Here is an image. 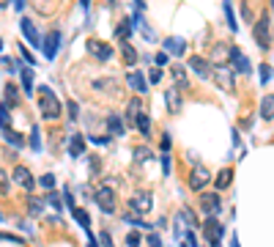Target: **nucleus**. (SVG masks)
I'll return each instance as SVG.
<instances>
[{
	"label": "nucleus",
	"mask_w": 274,
	"mask_h": 247,
	"mask_svg": "<svg viewBox=\"0 0 274 247\" xmlns=\"http://www.w3.org/2000/svg\"><path fill=\"white\" fill-rule=\"evenodd\" d=\"M61 99L55 97V91H50L47 85L38 88V113H42L47 121H55V118H61Z\"/></svg>",
	"instance_id": "nucleus-1"
},
{
	"label": "nucleus",
	"mask_w": 274,
	"mask_h": 247,
	"mask_svg": "<svg viewBox=\"0 0 274 247\" xmlns=\"http://www.w3.org/2000/svg\"><path fill=\"white\" fill-rule=\"evenodd\" d=\"M93 201H96V206H99L102 212H107V214L115 212V189H112V181H107V184H102L99 189H96Z\"/></svg>",
	"instance_id": "nucleus-2"
},
{
	"label": "nucleus",
	"mask_w": 274,
	"mask_h": 247,
	"mask_svg": "<svg viewBox=\"0 0 274 247\" xmlns=\"http://www.w3.org/2000/svg\"><path fill=\"white\" fill-rule=\"evenodd\" d=\"M255 42L261 50H271V36H269V14H261L255 25Z\"/></svg>",
	"instance_id": "nucleus-3"
},
{
	"label": "nucleus",
	"mask_w": 274,
	"mask_h": 247,
	"mask_svg": "<svg viewBox=\"0 0 274 247\" xmlns=\"http://www.w3.org/2000/svg\"><path fill=\"white\" fill-rule=\"evenodd\" d=\"M222 234H225L222 222L217 217H208L206 220V239L211 242V247H222Z\"/></svg>",
	"instance_id": "nucleus-4"
},
{
	"label": "nucleus",
	"mask_w": 274,
	"mask_h": 247,
	"mask_svg": "<svg viewBox=\"0 0 274 247\" xmlns=\"http://www.w3.org/2000/svg\"><path fill=\"white\" fill-rule=\"evenodd\" d=\"M208 181H211L208 170L203 168V165H195V168H192V173H189V187L195 189V193H200V189H203Z\"/></svg>",
	"instance_id": "nucleus-5"
},
{
	"label": "nucleus",
	"mask_w": 274,
	"mask_h": 247,
	"mask_svg": "<svg viewBox=\"0 0 274 247\" xmlns=\"http://www.w3.org/2000/svg\"><path fill=\"white\" fill-rule=\"evenodd\" d=\"M228 61H233V66L230 69H236V71H241V74H249L252 71V63L247 61V55L239 50V47H230V58Z\"/></svg>",
	"instance_id": "nucleus-6"
},
{
	"label": "nucleus",
	"mask_w": 274,
	"mask_h": 247,
	"mask_svg": "<svg viewBox=\"0 0 274 247\" xmlns=\"http://www.w3.org/2000/svg\"><path fill=\"white\" fill-rule=\"evenodd\" d=\"M42 47H44V55H47V58H55V55H58V50H61V30L52 28L50 33L44 36Z\"/></svg>",
	"instance_id": "nucleus-7"
},
{
	"label": "nucleus",
	"mask_w": 274,
	"mask_h": 247,
	"mask_svg": "<svg viewBox=\"0 0 274 247\" xmlns=\"http://www.w3.org/2000/svg\"><path fill=\"white\" fill-rule=\"evenodd\" d=\"M189 66L195 69V74H198V77H203V80L214 74V69H211V61H206L203 55H192V58H189Z\"/></svg>",
	"instance_id": "nucleus-8"
},
{
	"label": "nucleus",
	"mask_w": 274,
	"mask_h": 247,
	"mask_svg": "<svg viewBox=\"0 0 274 247\" xmlns=\"http://www.w3.org/2000/svg\"><path fill=\"white\" fill-rule=\"evenodd\" d=\"M88 50H91V55H93V58H99V61H110L112 58V47L99 42V39H91V42H88Z\"/></svg>",
	"instance_id": "nucleus-9"
},
{
	"label": "nucleus",
	"mask_w": 274,
	"mask_h": 247,
	"mask_svg": "<svg viewBox=\"0 0 274 247\" xmlns=\"http://www.w3.org/2000/svg\"><path fill=\"white\" fill-rule=\"evenodd\" d=\"M214 77H217V83L222 85V91H233V88H236V80H233V71L228 66H217Z\"/></svg>",
	"instance_id": "nucleus-10"
},
{
	"label": "nucleus",
	"mask_w": 274,
	"mask_h": 247,
	"mask_svg": "<svg viewBox=\"0 0 274 247\" xmlns=\"http://www.w3.org/2000/svg\"><path fill=\"white\" fill-rule=\"evenodd\" d=\"M126 83H129V88H132L134 93H146L148 91V80L140 74V71H129L126 74Z\"/></svg>",
	"instance_id": "nucleus-11"
},
{
	"label": "nucleus",
	"mask_w": 274,
	"mask_h": 247,
	"mask_svg": "<svg viewBox=\"0 0 274 247\" xmlns=\"http://www.w3.org/2000/svg\"><path fill=\"white\" fill-rule=\"evenodd\" d=\"M11 176H14V181H17L19 187H25V189H33V176H30V170L25 168V165H17V168L11 170Z\"/></svg>",
	"instance_id": "nucleus-12"
},
{
	"label": "nucleus",
	"mask_w": 274,
	"mask_h": 247,
	"mask_svg": "<svg viewBox=\"0 0 274 247\" xmlns=\"http://www.w3.org/2000/svg\"><path fill=\"white\" fill-rule=\"evenodd\" d=\"M19 28H22V33H25V39H28V42L30 44H33V47H42V39H38V30H36V25H33V20H22L19 22Z\"/></svg>",
	"instance_id": "nucleus-13"
},
{
	"label": "nucleus",
	"mask_w": 274,
	"mask_h": 247,
	"mask_svg": "<svg viewBox=\"0 0 274 247\" xmlns=\"http://www.w3.org/2000/svg\"><path fill=\"white\" fill-rule=\"evenodd\" d=\"M165 105L170 113H181V91L179 88H165Z\"/></svg>",
	"instance_id": "nucleus-14"
},
{
	"label": "nucleus",
	"mask_w": 274,
	"mask_h": 247,
	"mask_svg": "<svg viewBox=\"0 0 274 247\" xmlns=\"http://www.w3.org/2000/svg\"><path fill=\"white\" fill-rule=\"evenodd\" d=\"M165 47H167V52H170V55H184V50H187V39H181V36H167V39H165Z\"/></svg>",
	"instance_id": "nucleus-15"
},
{
	"label": "nucleus",
	"mask_w": 274,
	"mask_h": 247,
	"mask_svg": "<svg viewBox=\"0 0 274 247\" xmlns=\"http://www.w3.org/2000/svg\"><path fill=\"white\" fill-rule=\"evenodd\" d=\"M200 206H203V212H206V214H211V217H214V214L220 212V195H217V193L203 195V198H200Z\"/></svg>",
	"instance_id": "nucleus-16"
},
{
	"label": "nucleus",
	"mask_w": 274,
	"mask_h": 247,
	"mask_svg": "<svg viewBox=\"0 0 274 247\" xmlns=\"http://www.w3.org/2000/svg\"><path fill=\"white\" fill-rule=\"evenodd\" d=\"M69 154L74 159L85 154V138H83V135H74V138L69 140Z\"/></svg>",
	"instance_id": "nucleus-17"
},
{
	"label": "nucleus",
	"mask_w": 274,
	"mask_h": 247,
	"mask_svg": "<svg viewBox=\"0 0 274 247\" xmlns=\"http://www.w3.org/2000/svg\"><path fill=\"white\" fill-rule=\"evenodd\" d=\"M132 209H137L140 214H146L151 209V193H143V195H134L132 198Z\"/></svg>",
	"instance_id": "nucleus-18"
},
{
	"label": "nucleus",
	"mask_w": 274,
	"mask_h": 247,
	"mask_svg": "<svg viewBox=\"0 0 274 247\" xmlns=\"http://www.w3.org/2000/svg\"><path fill=\"white\" fill-rule=\"evenodd\" d=\"M228 58H230V47L217 44V50H214V55H211V61H214V63H220V66H228Z\"/></svg>",
	"instance_id": "nucleus-19"
},
{
	"label": "nucleus",
	"mask_w": 274,
	"mask_h": 247,
	"mask_svg": "<svg viewBox=\"0 0 274 247\" xmlns=\"http://www.w3.org/2000/svg\"><path fill=\"white\" fill-rule=\"evenodd\" d=\"M22 71V91L28 93V97H33V69L25 66V69H19Z\"/></svg>",
	"instance_id": "nucleus-20"
},
{
	"label": "nucleus",
	"mask_w": 274,
	"mask_h": 247,
	"mask_svg": "<svg viewBox=\"0 0 274 247\" xmlns=\"http://www.w3.org/2000/svg\"><path fill=\"white\" fill-rule=\"evenodd\" d=\"M121 55H124L126 66H134V63H137V50L129 42H121Z\"/></svg>",
	"instance_id": "nucleus-21"
},
{
	"label": "nucleus",
	"mask_w": 274,
	"mask_h": 247,
	"mask_svg": "<svg viewBox=\"0 0 274 247\" xmlns=\"http://www.w3.org/2000/svg\"><path fill=\"white\" fill-rule=\"evenodd\" d=\"M261 116L266 118V121H271V118H274V97H271V93L261 99Z\"/></svg>",
	"instance_id": "nucleus-22"
},
{
	"label": "nucleus",
	"mask_w": 274,
	"mask_h": 247,
	"mask_svg": "<svg viewBox=\"0 0 274 247\" xmlns=\"http://www.w3.org/2000/svg\"><path fill=\"white\" fill-rule=\"evenodd\" d=\"M140 113H143V102H140V99H132V102L126 105V118H129V121H137Z\"/></svg>",
	"instance_id": "nucleus-23"
},
{
	"label": "nucleus",
	"mask_w": 274,
	"mask_h": 247,
	"mask_svg": "<svg viewBox=\"0 0 274 247\" xmlns=\"http://www.w3.org/2000/svg\"><path fill=\"white\" fill-rule=\"evenodd\" d=\"M173 80H175V85H179V91L181 88H189V80H187V71H184V66H173Z\"/></svg>",
	"instance_id": "nucleus-24"
},
{
	"label": "nucleus",
	"mask_w": 274,
	"mask_h": 247,
	"mask_svg": "<svg viewBox=\"0 0 274 247\" xmlns=\"http://www.w3.org/2000/svg\"><path fill=\"white\" fill-rule=\"evenodd\" d=\"M107 129H110V135H124L126 126H124V121H121L115 113H112V116L107 118Z\"/></svg>",
	"instance_id": "nucleus-25"
},
{
	"label": "nucleus",
	"mask_w": 274,
	"mask_h": 247,
	"mask_svg": "<svg viewBox=\"0 0 274 247\" xmlns=\"http://www.w3.org/2000/svg\"><path fill=\"white\" fill-rule=\"evenodd\" d=\"M129 33H132V20H121L118 28H115V36L121 42H129Z\"/></svg>",
	"instance_id": "nucleus-26"
},
{
	"label": "nucleus",
	"mask_w": 274,
	"mask_h": 247,
	"mask_svg": "<svg viewBox=\"0 0 274 247\" xmlns=\"http://www.w3.org/2000/svg\"><path fill=\"white\" fill-rule=\"evenodd\" d=\"M230 181H233V170L225 168V170H220V176L214 179V184H217V189H225V187L230 184Z\"/></svg>",
	"instance_id": "nucleus-27"
},
{
	"label": "nucleus",
	"mask_w": 274,
	"mask_h": 247,
	"mask_svg": "<svg viewBox=\"0 0 274 247\" xmlns=\"http://www.w3.org/2000/svg\"><path fill=\"white\" fill-rule=\"evenodd\" d=\"M3 91H6V105H9V102H11V105H17V102H19V93H17V85H14V83H9Z\"/></svg>",
	"instance_id": "nucleus-28"
},
{
	"label": "nucleus",
	"mask_w": 274,
	"mask_h": 247,
	"mask_svg": "<svg viewBox=\"0 0 274 247\" xmlns=\"http://www.w3.org/2000/svg\"><path fill=\"white\" fill-rule=\"evenodd\" d=\"M71 214H74V220H77V222H80V225H83L85 231L91 228V217H88V212H85V209H74Z\"/></svg>",
	"instance_id": "nucleus-29"
},
{
	"label": "nucleus",
	"mask_w": 274,
	"mask_h": 247,
	"mask_svg": "<svg viewBox=\"0 0 274 247\" xmlns=\"http://www.w3.org/2000/svg\"><path fill=\"white\" fill-rule=\"evenodd\" d=\"M134 126H137V129H140L143 135H148V129H151V118H148L146 113H140V118L134 121Z\"/></svg>",
	"instance_id": "nucleus-30"
},
{
	"label": "nucleus",
	"mask_w": 274,
	"mask_h": 247,
	"mask_svg": "<svg viewBox=\"0 0 274 247\" xmlns=\"http://www.w3.org/2000/svg\"><path fill=\"white\" fill-rule=\"evenodd\" d=\"M6 143H9V146H14V148H22V143H25V140H22L14 129H9V132H6Z\"/></svg>",
	"instance_id": "nucleus-31"
},
{
	"label": "nucleus",
	"mask_w": 274,
	"mask_h": 247,
	"mask_svg": "<svg viewBox=\"0 0 274 247\" xmlns=\"http://www.w3.org/2000/svg\"><path fill=\"white\" fill-rule=\"evenodd\" d=\"M30 146H33V151H42V132H38V126L30 129Z\"/></svg>",
	"instance_id": "nucleus-32"
},
{
	"label": "nucleus",
	"mask_w": 274,
	"mask_h": 247,
	"mask_svg": "<svg viewBox=\"0 0 274 247\" xmlns=\"http://www.w3.org/2000/svg\"><path fill=\"white\" fill-rule=\"evenodd\" d=\"M28 209H30V214H42L44 201H42V198H28Z\"/></svg>",
	"instance_id": "nucleus-33"
},
{
	"label": "nucleus",
	"mask_w": 274,
	"mask_h": 247,
	"mask_svg": "<svg viewBox=\"0 0 274 247\" xmlns=\"http://www.w3.org/2000/svg\"><path fill=\"white\" fill-rule=\"evenodd\" d=\"M0 129L9 132V105H6V102L0 105Z\"/></svg>",
	"instance_id": "nucleus-34"
},
{
	"label": "nucleus",
	"mask_w": 274,
	"mask_h": 247,
	"mask_svg": "<svg viewBox=\"0 0 274 247\" xmlns=\"http://www.w3.org/2000/svg\"><path fill=\"white\" fill-rule=\"evenodd\" d=\"M222 9H225V17H228V22H230V30H239V25H236V14H233L230 3H222Z\"/></svg>",
	"instance_id": "nucleus-35"
},
{
	"label": "nucleus",
	"mask_w": 274,
	"mask_h": 247,
	"mask_svg": "<svg viewBox=\"0 0 274 247\" xmlns=\"http://www.w3.org/2000/svg\"><path fill=\"white\" fill-rule=\"evenodd\" d=\"M258 69H261V83L266 85V83H269V80H271V66H269V63H261V66H258Z\"/></svg>",
	"instance_id": "nucleus-36"
},
{
	"label": "nucleus",
	"mask_w": 274,
	"mask_h": 247,
	"mask_svg": "<svg viewBox=\"0 0 274 247\" xmlns=\"http://www.w3.org/2000/svg\"><path fill=\"white\" fill-rule=\"evenodd\" d=\"M181 220H187V225L192 228V225H198V217H195V212H192V209H184L181 212Z\"/></svg>",
	"instance_id": "nucleus-37"
},
{
	"label": "nucleus",
	"mask_w": 274,
	"mask_h": 247,
	"mask_svg": "<svg viewBox=\"0 0 274 247\" xmlns=\"http://www.w3.org/2000/svg\"><path fill=\"white\" fill-rule=\"evenodd\" d=\"M126 244H129V247H140V244H143V236L137 234V231H132V234L126 236Z\"/></svg>",
	"instance_id": "nucleus-38"
},
{
	"label": "nucleus",
	"mask_w": 274,
	"mask_h": 247,
	"mask_svg": "<svg viewBox=\"0 0 274 247\" xmlns=\"http://www.w3.org/2000/svg\"><path fill=\"white\" fill-rule=\"evenodd\" d=\"M47 203H50V206H52V209H55V212H61V206H63V201H61V198H58V195H55V193H52L50 198H47Z\"/></svg>",
	"instance_id": "nucleus-39"
},
{
	"label": "nucleus",
	"mask_w": 274,
	"mask_h": 247,
	"mask_svg": "<svg viewBox=\"0 0 274 247\" xmlns=\"http://www.w3.org/2000/svg\"><path fill=\"white\" fill-rule=\"evenodd\" d=\"M63 201H66V206H69V209H71V212H74V209H77V206H74V198H71V189H69V187H66V189H63Z\"/></svg>",
	"instance_id": "nucleus-40"
},
{
	"label": "nucleus",
	"mask_w": 274,
	"mask_h": 247,
	"mask_svg": "<svg viewBox=\"0 0 274 247\" xmlns=\"http://www.w3.org/2000/svg\"><path fill=\"white\" fill-rule=\"evenodd\" d=\"M42 187H47V189L55 187V176H52V173H44V176H42Z\"/></svg>",
	"instance_id": "nucleus-41"
},
{
	"label": "nucleus",
	"mask_w": 274,
	"mask_h": 247,
	"mask_svg": "<svg viewBox=\"0 0 274 247\" xmlns=\"http://www.w3.org/2000/svg\"><path fill=\"white\" fill-rule=\"evenodd\" d=\"M134 157L140 159V162H146V159L151 157V148H137V151H134Z\"/></svg>",
	"instance_id": "nucleus-42"
},
{
	"label": "nucleus",
	"mask_w": 274,
	"mask_h": 247,
	"mask_svg": "<svg viewBox=\"0 0 274 247\" xmlns=\"http://www.w3.org/2000/svg\"><path fill=\"white\" fill-rule=\"evenodd\" d=\"M99 242H102V247H112V239H110L107 231H102V234H99Z\"/></svg>",
	"instance_id": "nucleus-43"
},
{
	"label": "nucleus",
	"mask_w": 274,
	"mask_h": 247,
	"mask_svg": "<svg viewBox=\"0 0 274 247\" xmlns=\"http://www.w3.org/2000/svg\"><path fill=\"white\" fill-rule=\"evenodd\" d=\"M159 80H162V71H159V69H151V71H148V83H159Z\"/></svg>",
	"instance_id": "nucleus-44"
},
{
	"label": "nucleus",
	"mask_w": 274,
	"mask_h": 247,
	"mask_svg": "<svg viewBox=\"0 0 274 247\" xmlns=\"http://www.w3.org/2000/svg\"><path fill=\"white\" fill-rule=\"evenodd\" d=\"M66 107H69V116H71V118H77V113H80L77 102H69V105H66Z\"/></svg>",
	"instance_id": "nucleus-45"
},
{
	"label": "nucleus",
	"mask_w": 274,
	"mask_h": 247,
	"mask_svg": "<svg viewBox=\"0 0 274 247\" xmlns=\"http://www.w3.org/2000/svg\"><path fill=\"white\" fill-rule=\"evenodd\" d=\"M148 247H162V242H159V236H156V234H151V236H148Z\"/></svg>",
	"instance_id": "nucleus-46"
},
{
	"label": "nucleus",
	"mask_w": 274,
	"mask_h": 247,
	"mask_svg": "<svg viewBox=\"0 0 274 247\" xmlns=\"http://www.w3.org/2000/svg\"><path fill=\"white\" fill-rule=\"evenodd\" d=\"M162 148H165V154H167V148H170V132L162 135Z\"/></svg>",
	"instance_id": "nucleus-47"
},
{
	"label": "nucleus",
	"mask_w": 274,
	"mask_h": 247,
	"mask_svg": "<svg viewBox=\"0 0 274 247\" xmlns=\"http://www.w3.org/2000/svg\"><path fill=\"white\" fill-rule=\"evenodd\" d=\"M162 170H165V176H167V173H170V157H162Z\"/></svg>",
	"instance_id": "nucleus-48"
},
{
	"label": "nucleus",
	"mask_w": 274,
	"mask_h": 247,
	"mask_svg": "<svg viewBox=\"0 0 274 247\" xmlns=\"http://www.w3.org/2000/svg\"><path fill=\"white\" fill-rule=\"evenodd\" d=\"M156 63H159V66H165V63H167V52H159L156 55Z\"/></svg>",
	"instance_id": "nucleus-49"
},
{
	"label": "nucleus",
	"mask_w": 274,
	"mask_h": 247,
	"mask_svg": "<svg viewBox=\"0 0 274 247\" xmlns=\"http://www.w3.org/2000/svg\"><path fill=\"white\" fill-rule=\"evenodd\" d=\"M91 143H96V146H107V138H91Z\"/></svg>",
	"instance_id": "nucleus-50"
},
{
	"label": "nucleus",
	"mask_w": 274,
	"mask_h": 247,
	"mask_svg": "<svg viewBox=\"0 0 274 247\" xmlns=\"http://www.w3.org/2000/svg\"><path fill=\"white\" fill-rule=\"evenodd\" d=\"M230 247H239V239H236V234L230 236Z\"/></svg>",
	"instance_id": "nucleus-51"
},
{
	"label": "nucleus",
	"mask_w": 274,
	"mask_h": 247,
	"mask_svg": "<svg viewBox=\"0 0 274 247\" xmlns=\"http://www.w3.org/2000/svg\"><path fill=\"white\" fill-rule=\"evenodd\" d=\"M0 50H3V39H0Z\"/></svg>",
	"instance_id": "nucleus-52"
}]
</instances>
